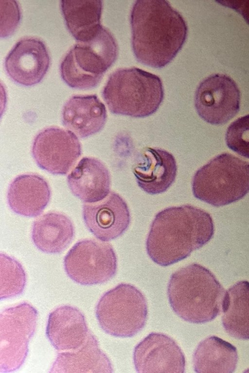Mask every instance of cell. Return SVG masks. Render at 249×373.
Here are the masks:
<instances>
[{"instance_id": "7c38bea8", "label": "cell", "mask_w": 249, "mask_h": 373, "mask_svg": "<svg viewBox=\"0 0 249 373\" xmlns=\"http://www.w3.org/2000/svg\"><path fill=\"white\" fill-rule=\"evenodd\" d=\"M133 358L137 373L185 372L183 353L172 338L163 333L149 334L135 346Z\"/></svg>"}, {"instance_id": "30bf717a", "label": "cell", "mask_w": 249, "mask_h": 373, "mask_svg": "<svg viewBox=\"0 0 249 373\" xmlns=\"http://www.w3.org/2000/svg\"><path fill=\"white\" fill-rule=\"evenodd\" d=\"M240 91L230 76L220 73L211 75L198 85L194 104L199 116L213 125H222L239 112Z\"/></svg>"}, {"instance_id": "ba28073f", "label": "cell", "mask_w": 249, "mask_h": 373, "mask_svg": "<svg viewBox=\"0 0 249 373\" xmlns=\"http://www.w3.org/2000/svg\"><path fill=\"white\" fill-rule=\"evenodd\" d=\"M36 309L23 302L0 313V373L18 369L24 362L36 330Z\"/></svg>"}, {"instance_id": "e0dca14e", "label": "cell", "mask_w": 249, "mask_h": 373, "mask_svg": "<svg viewBox=\"0 0 249 373\" xmlns=\"http://www.w3.org/2000/svg\"><path fill=\"white\" fill-rule=\"evenodd\" d=\"M89 332L84 314L76 307L61 306L49 315L46 335L59 352L78 348L86 340Z\"/></svg>"}, {"instance_id": "44dd1931", "label": "cell", "mask_w": 249, "mask_h": 373, "mask_svg": "<svg viewBox=\"0 0 249 373\" xmlns=\"http://www.w3.org/2000/svg\"><path fill=\"white\" fill-rule=\"evenodd\" d=\"M74 234L73 224L68 216L58 212H50L34 221L31 237L39 250L55 254L68 247Z\"/></svg>"}, {"instance_id": "5b68a950", "label": "cell", "mask_w": 249, "mask_h": 373, "mask_svg": "<svg viewBox=\"0 0 249 373\" xmlns=\"http://www.w3.org/2000/svg\"><path fill=\"white\" fill-rule=\"evenodd\" d=\"M194 196L214 206L236 202L249 192V162L229 153L214 157L195 173Z\"/></svg>"}, {"instance_id": "ac0fdd59", "label": "cell", "mask_w": 249, "mask_h": 373, "mask_svg": "<svg viewBox=\"0 0 249 373\" xmlns=\"http://www.w3.org/2000/svg\"><path fill=\"white\" fill-rule=\"evenodd\" d=\"M67 182L74 195L90 203L99 202L109 194L111 179L108 170L101 161L85 157L68 175Z\"/></svg>"}, {"instance_id": "4fadbf2b", "label": "cell", "mask_w": 249, "mask_h": 373, "mask_svg": "<svg viewBox=\"0 0 249 373\" xmlns=\"http://www.w3.org/2000/svg\"><path fill=\"white\" fill-rule=\"evenodd\" d=\"M50 64V57L46 45L34 37H24L18 41L4 61L5 70L10 78L26 86L39 83Z\"/></svg>"}, {"instance_id": "2e32d148", "label": "cell", "mask_w": 249, "mask_h": 373, "mask_svg": "<svg viewBox=\"0 0 249 373\" xmlns=\"http://www.w3.org/2000/svg\"><path fill=\"white\" fill-rule=\"evenodd\" d=\"M107 119L106 107L96 95L72 96L62 109L63 125L81 138L100 132Z\"/></svg>"}, {"instance_id": "8992f818", "label": "cell", "mask_w": 249, "mask_h": 373, "mask_svg": "<svg viewBox=\"0 0 249 373\" xmlns=\"http://www.w3.org/2000/svg\"><path fill=\"white\" fill-rule=\"evenodd\" d=\"M118 54L114 37L102 26L93 38L77 42L66 53L60 65L61 78L73 88H94L114 63Z\"/></svg>"}, {"instance_id": "9a60e30c", "label": "cell", "mask_w": 249, "mask_h": 373, "mask_svg": "<svg viewBox=\"0 0 249 373\" xmlns=\"http://www.w3.org/2000/svg\"><path fill=\"white\" fill-rule=\"evenodd\" d=\"M138 186L146 193L166 191L175 180L177 165L174 156L159 148H146L133 168Z\"/></svg>"}, {"instance_id": "d4e9b609", "label": "cell", "mask_w": 249, "mask_h": 373, "mask_svg": "<svg viewBox=\"0 0 249 373\" xmlns=\"http://www.w3.org/2000/svg\"><path fill=\"white\" fill-rule=\"evenodd\" d=\"M26 282V274L21 264L6 254L0 255V299L21 294Z\"/></svg>"}, {"instance_id": "d6986e66", "label": "cell", "mask_w": 249, "mask_h": 373, "mask_svg": "<svg viewBox=\"0 0 249 373\" xmlns=\"http://www.w3.org/2000/svg\"><path fill=\"white\" fill-rule=\"evenodd\" d=\"M51 189L47 181L35 173L18 175L10 183L8 203L17 214L28 217L39 215L48 204Z\"/></svg>"}, {"instance_id": "9c48e42d", "label": "cell", "mask_w": 249, "mask_h": 373, "mask_svg": "<svg viewBox=\"0 0 249 373\" xmlns=\"http://www.w3.org/2000/svg\"><path fill=\"white\" fill-rule=\"evenodd\" d=\"M65 271L73 281L82 285L104 283L117 271V258L110 244L94 239L77 242L64 259Z\"/></svg>"}, {"instance_id": "8fae6325", "label": "cell", "mask_w": 249, "mask_h": 373, "mask_svg": "<svg viewBox=\"0 0 249 373\" xmlns=\"http://www.w3.org/2000/svg\"><path fill=\"white\" fill-rule=\"evenodd\" d=\"M32 153L41 169L53 174L65 175L80 156L81 146L77 136L70 131L51 126L36 135Z\"/></svg>"}, {"instance_id": "4316f807", "label": "cell", "mask_w": 249, "mask_h": 373, "mask_svg": "<svg viewBox=\"0 0 249 373\" xmlns=\"http://www.w3.org/2000/svg\"><path fill=\"white\" fill-rule=\"evenodd\" d=\"M0 37H6L13 34L21 18V11L15 0H0Z\"/></svg>"}, {"instance_id": "ffe728a7", "label": "cell", "mask_w": 249, "mask_h": 373, "mask_svg": "<svg viewBox=\"0 0 249 373\" xmlns=\"http://www.w3.org/2000/svg\"><path fill=\"white\" fill-rule=\"evenodd\" d=\"M112 364L100 349L96 337L89 331L78 348L59 352L49 373H112Z\"/></svg>"}, {"instance_id": "7a4b0ae2", "label": "cell", "mask_w": 249, "mask_h": 373, "mask_svg": "<svg viewBox=\"0 0 249 373\" xmlns=\"http://www.w3.org/2000/svg\"><path fill=\"white\" fill-rule=\"evenodd\" d=\"M214 234L210 214L190 204L166 208L153 220L146 241L150 258L167 266L189 256L207 243Z\"/></svg>"}, {"instance_id": "5bb4252c", "label": "cell", "mask_w": 249, "mask_h": 373, "mask_svg": "<svg viewBox=\"0 0 249 373\" xmlns=\"http://www.w3.org/2000/svg\"><path fill=\"white\" fill-rule=\"evenodd\" d=\"M86 226L98 239L108 241L121 236L128 228L130 215L125 201L111 192L103 200L83 206Z\"/></svg>"}, {"instance_id": "cb8c5ba5", "label": "cell", "mask_w": 249, "mask_h": 373, "mask_svg": "<svg viewBox=\"0 0 249 373\" xmlns=\"http://www.w3.org/2000/svg\"><path fill=\"white\" fill-rule=\"evenodd\" d=\"M235 347L216 336H210L199 342L193 356L195 372H233L238 361Z\"/></svg>"}, {"instance_id": "3957f363", "label": "cell", "mask_w": 249, "mask_h": 373, "mask_svg": "<svg viewBox=\"0 0 249 373\" xmlns=\"http://www.w3.org/2000/svg\"><path fill=\"white\" fill-rule=\"evenodd\" d=\"M225 291L214 275L193 263L173 273L167 286L171 308L182 320L203 323L220 314Z\"/></svg>"}, {"instance_id": "7402d4cb", "label": "cell", "mask_w": 249, "mask_h": 373, "mask_svg": "<svg viewBox=\"0 0 249 373\" xmlns=\"http://www.w3.org/2000/svg\"><path fill=\"white\" fill-rule=\"evenodd\" d=\"M60 5L67 28L77 42L90 40L102 27V0H61Z\"/></svg>"}, {"instance_id": "6da1fadb", "label": "cell", "mask_w": 249, "mask_h": 373, "mask_svg": "<svg viewBox=\"0 0 249 373\" xmlns=\"http://www.w3.org/2000/svg\"><path fill=\"white\" fill-rule=\"evenodd\" d=\"M131 44L138 62L154 68L170 63L184 45L188 26L167 0H137L130 15Z\"/></svg>"}, {"instance_id": "52a82bcc", "label": "cell", "mask_w": 249, "mask_h": 373, "mask_svg": "<svg viewBox=\"0 0 249 373\" xmlns=\"http://www.w3.org/2000/svg\"><path fill=\"white\" fill-rule=\"evenodd\" d=\"M96 318L107 334L129 338L145 326L148 315L146 299L135 286L121 283L105 292L96 306Z\"/></svg>"}, {"instance_id": "603a6c76", "label": "cell", "mask_w": 249, "mask_h": 373, "mask_svg": "<svg viewBox=\"0 0 249 373\" xmlns=\"http://www.w3.org/2000/svg\"><path fill=\"white\" fill-rule=\"evenodd\" d=\"M222 310L223 327L236 339H249V282L240 281L225 291Z\"/></svg>"}, {"instance_id": "484cf974", "label": "cell", "mask_w": 249, "mask_h": 373, "mask_svg": "<svg viewBox=\"0 0 249 373\" xmlns=\"http://www.w3.org/2000/svg\"><path fill=\"white\" fill-rule=\"evenodd\" d=\"M225 139L230 149L249 158V114L237 119L229 125Z\"/></svg>"}, {"instance_id": "83f0119b", "label": "cell", "mask_w": 249, "mask_h": 373, "mask_svg": "<svg viewBox=\"0 0 249 373\" xmlns=\"http://www.w3.org/2000/svg\"><path fill=\"white\" fill-rule=\"evenodd\" d=\"M216 2L239 13L249 25V0H222Z\"/></svg>"}, {"instance_id": "277c9868", "label": "cell", "mask_w": 249, "mask_h": 373, "mask_svg": "<svg viewBox=\"0 0 249 373\" xmlns=\"http://www.w3.org/2000/svg\"><path fill=\"white\" fill-rule=\"evenodd\" d=\"M102 94L112 113L144 118L158 110L164 88L155 74L136 67L120 68L110 74Z\"/></svg>"}]
</instances>
